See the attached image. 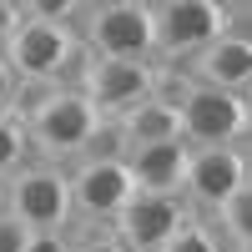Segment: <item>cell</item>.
I'll use <instances>...</instances> for the list:
<instances>
[{
    "label": "cell",
    "mask_w": 252,
    "mask_h": 252,
    "mask_svg": "<svg viewBox=\"0 0 252 252\" xmlns=\"http://www.w3.org/2000/svg\"><path fill=\"white\" fill-rule=\"evenodd\" d=\"M26 161H35V157H31L26 126H20V111L10 106V111H0V182H5V177H15Z\"/></svg>",
    "instance_id": "obj_14"
},
{
    "label": "cell",
    "mask_w": 252,
    "mask_h": 252,
    "mask_svg": "<svg viewBox=\"0 0 252 252\" xmlns=\"http://www.w3.org/2000/svg\"><path fill=\"white\" fill-rule=\"evenodd\" d=\"M76 252H126V247H121V242H116L111 232H101V227H91V232H86V237L76 242Z\"/></svg>",
    "instance_id": "obj_19"
},
{
    "label": "cell",
    "mask_w": 252,
    "mask_h": 252,
    "mask_svg": "<svg viewBox=\"0 0 252 252\" xmlns=\"http://www.w3.org/2000/svg\"><path fill=\"white\" fill-rule=\"evenodd\" d=\"M66 187H71V227L76 222L106 227L131 197V177L121 161H71Z\"/></svg>",
    "instance_id": "obj_9"
},
{
    "label": "cell",
    "mask_w": 252,
    "mask_h": 252,
    "mask_svg": "<svg viewBox=\"0 0 252 252\" xmlns=\"http://www.w3.org/2000/svg\"><path fill=\"white\" fill-rule=\"evenodd\" d=\"M152 20V61H192L227 31H247V5H217V0H157L146 5Z\"/></svg>",
    "instance_id": "obj_2"
},
{
    "label": "cell",
    "mask_w": 252,
    "mask_h": 252,
    "mask_svg": "<svg viewBox=\"0 0 252 252\" xmlns=\"http://www.w3.org/2000/svg\"><path fill=\"white\" fill-rule=\"evenodd\" d=\"M131 192L146 197H182V172H187V141H157V146H136L121 157Z\"/></svg>",
    "instance_id": "obj_12"
},
{
    "label": "cell",
    "mask_w": 252,
    "mask_h": 252,
    "mask_svg": "<svg viewBox=\"0 0 252 252\" xmlns=\"http://www.w3.org/2000/svg\"><path fill=\"white\" fill-rule=\"evenodd\" d=\"M5 212L26 227V232H71L66 166L26 161L15 177H5Z\"/></svg>",
    "instance_id": "obj_5"
},
{
    "label": "cell",
    "mask_w": 252,
    "mask_h": 252,
    "mask_svg": "<svg viewBox=\"0 0 252 252\" xmlns=\"http://www.w3.org/2000/svg\"><path fill=\"white\" fill-rule=\"evenodd\" d=\"M76 91L86 96L96 121H116L152 96V61H101L86 51V66L76 76Z\"/></svg>",
    "instance_id": "obj_8"
},
{
    "label": "cell",
    "mask_w": 252,
    "mask_h": 252,
    "mask_svg": "<svg viewBox=\"0 0 252 252\" xmlns=\"http://www.w3.org/2000/svg\"><path fill=\"white\" fill-rule=\"evenodd\" d=\"M76 40L101 61H152V20L146 0H86Z\"/></svg>",
    "instance_id": "obj_4"
},
{
    "label": "cell",
    "mask_w": 252,
    "mask_h": 252,
    "mask_svg": "<svg viewBox=\"0 0 252 252\" xmlns=\"http://www.w3.org/2000/svg\"><path fill=\"white\" fill-rule=\"evenodd\" d=\"M26 227H20L10 212H0V252H26Z\"/></svg>",
    "instance_id": "obj_18"
},
{
    "label": "cell",
    "mask_w": 252,
    "mask_h": 252,
    "mask_svg": "<svg viewBox=\"0 0 252 252\" xmlns=\"http://www.w3.org/2000/svg\"><path fill=\"white\" fill-rule=\"evenodd\" d=\"M20 101V81L10 76V66H5V56H0V111H10Z\"/></svg>",
    "instance_id": "obj_20"
},
{
    "label": "cell",
    "mask_w": 252,
    "mask_h": 252,
    "mask_svg": "<svg viewBox=\"0 0 252 252\" xmlns=\"http://www.w3.org/2000/svg\"><path fill=\"white\" fill-rule=\"evenodd\" d=\"M161 252H217V242H212V232H207V222L192 212V217H187L172 237L161 242Z\"/></svg>",
    "instance_id": "obj_16"
},
{
    "label": "cell",
    "mask_w": 252,
    "mask_h": 252,
    "mask_svg": "<svg viewBox=\"0 0 252 252\" xmlns=\"http://www.w3.org/2000/svg\"><path fill=\"white\" fill-rule=\"evenodd\" d=\"M126 157V141H121V126L116 121H96L91 126V136L86 146H81V157L76 161H121Z\"/></svg>",
    "instance_id": "obj_15"
},
{
    "label": "cell",
    "mask_w": 252,
    "mask_h": 252,
    "mask_svg": "<svg viewBox=\"0 0 252 252\" xmlns=\"http://www.w3.org/2000/svg\"><path fill=\"white\" fill-rule=\"evenodd\" d=\"M192 217L182 197H146V192H131L126 207L106 222V232L126 247V252H161V242L177 232V227Z\"/></svg>",
    "instance_id": "obj_10"
},
{
    "label": "cell",
    "mask_w": 252,
    "mask_h": 252,
    "mask_svg": "<svg viewBox=\"0 0 252 252\" xmlns=\"http://www.w3.org/2000/svg\"><path fill=\"white\" fill-rule=\"evenodd\" d=\"M247 187V146H187L182 202L187 212H217V207Z\"/></svg>",
    "instance_id": "obj_7"
},
{
    "label": "cell",
    "mask_w": 252,
    "mask_h": 252,
    "mask_svg": "<svg viewBox=\"0 0 252 252\" xmlns=\"http://www.w3.org/2000/svg\"><path fill=\"white\" fill-rule=\"evenodd\" d=\"M182 71H187L192 86L227 91V96H247V81H252V40H247V31L217 35L212 46H202L192 61H182Z\"/></svg>",
    "instance_id": "obj_11"
},
{
    "label": "cell",
    "mask_w": 252,
    "mask_h": 252,
    "mask_svg": "<svg viewBox=\"0 0 252 252\" xmlns=\"http://www.w3.org/2000/svg\"><path fill=\"white\" fill-rule=\"evenodd\" d=\"M15 26H20V5L15 0H0V51H5V40H10Z\"/></svg>",
    "instance_id": "obj_21"
},
{
    "label": "cell",
    "mask_w": 252,
    "mask_h": 252,
    "mask_svg": "<svg viewBox=\"0 0 252 252\" xmlns=\"http://www.w3.org/2000/svg\"><path fill=\"white\" fill-rule=\"evenodd\" d=\"M15 111L26 126L31 157L51 166H71L96 126V111L86 106V96L76 86H35L31 101H15Z\"/></svg>",
    "instance_id": "obj_1"
},
{
    "label": "cell",
    "mask_w": 252,
    "mask_h": 252,
    "mask_svg": "<svg viewBox=\"0 0 252 252\" xmlns=\"http://www.w3.org/2000/svg\"><path fill=\"white\" fill-rule=\"evenodd\" d=\"M5 66L20 86H76L81 66H86V46L76 40V31L66 26H40V20H26L20 10V26L5 40Z\"/></svg>",
    "instance_id": "obj_3"
},
{
    "label": "cell",
    "mask_w": 252,
    "mask_h": 252,
    "mask_svg": "<svg viewBox=\"0 0 252 252\" xmlns=\"http://www.w3.org/2000/svg\"><path fill=\"white\" fill-rule=\"evenodd\" d=\"M247 131H252L247 96L192 86L177 101V136L187 146H247Z\"/></svg>",
    "instance_id": "obj_6"
},
{
    "label": "cell",
    "mask_w": 252,
    "mask_h": 252,
    "mask_svg": "<svg viewBox=\"0 0 252 252\" xmlns=\"http://www.w3.org/2000/svg\"><path fill=\"white\" fill-rule=\"evenodd\" d=\"M0 212H5V182H0Z\"/></svg>",
    "instance_id": "obj_22"
},
{
    "label": "cell",
    "mask_w": 252,
    "mask_h": 252,
    "mask_svg": "<svg viewBox=\"0 0 252 252\" xmlns=\"http://www.w3.org/2000/svg\"><path fill=\"white\" fill-rule=\"evenodd\" d=\"M26 252H76V237L71 232H31Z\"/></svg>",
    "instance_id": "obj_17"
},
{
    "label": "cell",
    "mask_w": 252,
    "mask_h": 252,
    "mask_svg": "<svg viewBox=\"0 0 252 252\" xmlns=\"http://www.w3.org/2000/svg\"><path fill=\"white\" fill-rule=\"evenodd\" d=\"M121 126V141H126V152H136V146H157V141H177V111L172 106H161V101H136L126 116H116Z\"/></svg>",
    "instance_id": "obj_13"
}]
</instances>
